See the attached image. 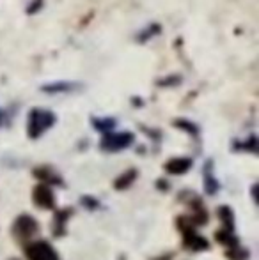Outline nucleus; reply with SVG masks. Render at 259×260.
<instances>
[{"label":"nucleus","mask_w":259,"mask_h":260,"mask_svg":"<svg viewBox=\"0 0 259 260\" xmlns=\"http://www.w3.org/2000/svg\"><path fill=\"white\" fill-rule=\"evenodd\" d=\"M55 124V115L48 110H41V108H34L28 113V137L31 138H39L46 129Z\"/></svg>","instance_id":"1"},{"label":"nucleus","mask_w":259,"mask_h":260,"mask_svg":"<svg viewBox=\"0 0 259 260\" xmlns=\"http://www.w3.org/2000/svg\"><path fill=\"white\" fill-rule=\"evenodd\" d=\"M178 225H180V230L183 232L185 248H188V250H192V251H203L210 248L208 241L195 232V226H194V223H192V219L180 218L178 219Z\"/></svg>","instance_id":"2"},{"label":"nucleus","mask_w":259,"mask_h":260,"mask_svg":"<svg viewBox=\"0 0 259 260\" xmlns=\"http://www.w3.org/2000/svg\"><path fill=\"white\" fill-rule=\"evenodd\" d=\"M39 232V225L32 216L28 214H21L14 219L13 225V236L20 241H28Z\"/></svg>","instance_id":"3"},{"label":"nucleus","mask_w":259,"mask_h":260,"mask_svg":"<svg viewBox=\"0 0 259 260\" xmlns=\"http://www.w3.org/2000/svg\"><path fill=\"white\" fill-rule=\"evenodd\" d=\"M25 255L28 260H59L55 248L46 241H34L25 248Z\"/></svg>","instance_id":"4"},{"label":"nucleus","mask_w":259,"mask_h":260,"mask_svg":"<svg viewBox=\"0 0 259 260\" xmlns=\"http://www.w3.org/2000/svg\"><path fill=\"white\" fill-rule=\"evenodd\" d=\"M131 142H133V135L131 133H110L101 140L100 147L107 152H118L130 147Z\"/></svg>","instance_id":"5"},{"label":"nucleus","mask_w":259,"mask_h":260,"mask_svg":"<svg viewBox=\"0 0 259 260\" xmlns=\"http://www.w3.org/2000/svg\"><path fill=\"white\" fill-rule=\"evenodd\" d=\"M32 200L38 207L41 209H53L55 207V195H53L52 188L45 182L38 184L34 188V193H32Z\"/></svg>","instance_id":"6"},{"label":"nucleus","mask_w":259,"mask_h":260,"mask_svg":"<svg viewBox=\"0 0 259 260\" xmlns=\"http://www.w3.org/2000/svg\"><path fill=\"white\" fill-rule=\"evenodd\" d=\"M190 167H192V159H188V157H174V159L165 163V170L174 175L185 174V172L190 170Z\"/></svg>","instance_id":"7"},{"label":"nucleus","mask_w":259,"mask_h":260,"mask_svg":"<svg viewBox=\"0 0 259 260\" xmlns=\"http://www.w3.org/2000/svg\"><path fill=\"white\" fill-rule=\"evenodd\" d=\"M71 216V209H63V211L55 212V218H53V236L61 237L66 234V221Z\"/></svg>","instance_id":"8"},{"label":"nucleus","mask_w":259,"mask_h":260,"mask_svg":"<svg viewBox=\"0 0 259 260\" xmlns=\"http://www.w3.org/2000/svg\"><path fill=\"white\" fill-rule=\"evenodd\" d=\"M135 177H137V170H126L125 174L119 175V177L114 181V188L116 189H126L131 182L135 181Z\"/></svg>","instance_id":"9"},{"label":"nucleus","mask_w":259,"mask_h":260,"mask_svg":"<svg viewBox=\"0 0 259 260\" xmlns=\"http://www.w3.org/2000/svg\"><path fill=\"white\" fill-rule=\"evenodd\" d=\"M215 239L220 244H225V246H238V239L233 236L231 230H218V232H215Z\"/></svg>","instance_id":"10"},{"label":"nucleus","mask_w":259,"mask_h":260,"mask_svg":"<svg viewBox=\"0 0 259 260\" xmlns=\"http://www.w3.org/2000/svg\"><path fill=\"white\" fill-rule=\"evenodd\" d=\"M218 218L222 219V225H224L225 230H231L235 229V219H233V211L227 206H222L218 209Z\"/></svg>","instance_id":"11"},{"label":"nucleus","mask_w":259,"mask_h":260,"mask_svg":"<svg viewBox=\"0 0 259 260\" xmlns=\"http://www.w3.org/2000/svg\"><path fill=\"white\" fill-rule=\"evenodd\" d=\"M210 167H211V163H208V168H206V172H204V186H206L208 195H215V193L218 191V182L215 181L213 177H211Z\"/></svg>","instance_id":"12"},{"label":"nucleus","mask_w":259,"mask_h":260,"mask_svg":"<svg viewBox=\"0 0 259 260\" xmlns=\"http://www.w3.org/2000/svg\"><path fill=\"white\" fill-rule=\"evenodd\" d=\"M93 124H94V127H96L98 131H110L112 127L116 126V120H112V119H94L93 120Z\"/></svg>","instance_id":"13"},{"label":"nucleus","mask_w":259,"mask_h":260,"mask_svg":"<svg viewBox=\"0 0 259 260\" xmlns=\"http://www.w3.org/2000/svg\"><path fill=\"white\" fill-rule=\"evenodd\" d=\"M73 89V85L71 83H52V85H46V87H43V90L45 92H63V90H71Z\"/></svg>","instance_id":"14"},{"label":"nucleus","mask_w":259,"mask_h":260,"mask_svg":"<svg viewBox=\"0 0 259 260\" xmlns=\"http://www.w3.org/2000/svg\"><path fill=\"white\" fill-rule=\"evenodd\" d=\"M176 126H183V127H181V129H185V131H190V133L197 135V127H195L192 122H187V120H176Z\"/></svg>","instance_id":"15"},{"label":"nucleus","mask_w":259,"mask_h":260,"mask_svg":"<svg viewBox=\"0 0 259 260\" xmlns=\"http://www.w3.org/2000/svg\"><path fill=\"white\" fill-rule=\"evenodd\" d=\"M82 204H83V207H87V209H96L98 207V202L93 199V197H82Z\"/></svg>","instance_id":"16"},{"label":"nucleus","mask_w":259,"mask_h":260,"mask_svg":"<svg viewBox=\"0 0 259 260\" xmlns=\"http://www.w3.org/2000/svg\"><path fill=\"white\" fill-rule=\"evenodd\" d=\"M0 124H2V112H0Z\"/></svg>","instance_id":"17"}]
</instances>
